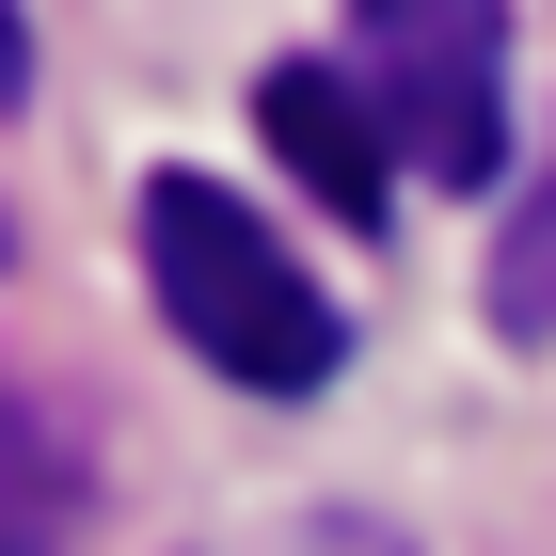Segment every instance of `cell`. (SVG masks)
<instances>
[{"instance_id": "cell-3", "label": "cell", "mask_w": 556, "mask_h": 556, "mask_svg": "<svg viewBox=\"0 0 556 556\" xmlns=\"http://www.w3.org/2000/svg\"><path fill=\"white\" fill-rule=\"evenodd\" d=\"M255 128L287 143V175L334 223H382L397 207V128H382V96L350 80V64H270V80H255Z\"/></svg>"}, {"instance_id": "cell-6", "label": "cell", "mask_w": 556, "mask_h": 556, "mask_svg": "<svg viewBox=\"0 0 556 556\" xmlns=\"http://www.w3.org/2000/svg\"><path fill=\"white\" fill-rule=\"evenodd\" d=\"M16 80H33V64H16V0H0V96H16Z\"/></svg>"}, {"instance_id": "cell-1", "label": "cell", "mask_w": 556, "mask_h": 556, "mask_svg": "<svg viewBox=\"0 0 556 556\" xmlns=\"http://www.w3.org/2000/svg\"><path fill=\"white\" fill-rule=\"evenodd\" d=\"M143 270H160V318L191 334V366H223V382L255 397H318L334 382V302H318V270L270 239L239 191H207V175H160L143 191Z\"/></svg>"}, {"instance_id": "cell-5", "label": "cell", "mask_w": 556, "mask_h": 556, "mask_svg": "<svg viewBox=\"0 0 556 556\" xmlns=\"http://www.w3.org/2000/svg\"><path fill=\"white\" fill-rule=\"evenodd\" d=\"M493 334H525V350L556 334V160H541V191L509 207V239H493Z\"/></svg>"}, {"instance_id": "cell-4", "label": "cell", "mask_w": 556, "mask_h": 556, "mask_svg": "<svg viewBox=\"0 0 556 556\" xmlns=\"http://www.w3.org/2000/svg\"><path fill=\"white\" fill-rule=\"evenodd\" d=\"M80 493H96L80 429L48 397H0V556H64L80 541Z\"/></svg>"}, {"instance_id": "cell-2", "label": "cell", "mask_w": 556, "mask_h": 556, "mask_svg": "<svg viewBox=\"0 0 556 556\" xmlns=\"http://www.w3.org/2000/svg\"><path fill=\"white\" fill-rule=\"evenodd\" d=\"M350 16H366V96L397 160L477 191L509 160V0H350Z\"/></svg>"}]
</instances>
